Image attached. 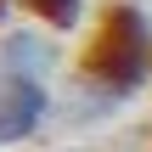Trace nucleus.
I'll list each match as a JSON object with an SVG mask.
<instances>
[{"mask_svg": "<svg viewBox=\"0 0 152 152\" xmlns=\"http://www.w3.org/2000/svg\"><path fill=\"white\" fill-rule=\"evenodd\" d=\"M62 68V34L45 23H11L0 34V79H56Z\"/></svg>", "mask_w": 152, "mask_h": 152, "instance_id": "nucleus-1", "label": "nucleus"}, {"mask_svg": "<svg viewBox=\"0 0 152 152\" xmlns=\"http://www.w3.org/2000/svg\"><path fill=\"white\" fill-rule=\"evenodd\" d=\"M56 113V90L45 79H0V152L34 141Z\"/></svg>", "mask_w": 152, "mask_h": 152, "instance_id": "nucleus-2", "label": "nucleus"}, {"mask_svg": "<svg viewBox=\"0 0 152 152\" xmlns=\"http://www.w3.org/2000/svg\"><path fill=\"white\" fill-rule=\"evenodd\" d=\"M17 11H23L28 23H45V28L68 34V28H79V17H85V0H17Z\"/></svg>", "mask_w": 152, "mask_h": 152, "instance_id": "nucleus-3", "label": "nucleus"}, {"mask_svg": "<svg viewBox=\"0 0 152 152\" xmlns=\"http://www.w3.org/2000/svg\"><path fill=\"white\" fill-rule=\"evenodd\" d=\"M62 152H68V147H62Z\"/></svg>", "mask_w": 152, "mask_h": 152, "instance_id": "nucleus-4", "label": "nucleus"}, {"mask_svg": "<svg viewBox=\"0 0 152 152\" xmlns=\"http://www.w3.org/2000/svg\"><path fill=\"white\" fill-rule=\"evenodd\" d=\"M147 152H152V147H147Z\"/></svg>", "mask_w": 152, "mask_h": 152, "instance_id": "nucleus-5", "label": "nucleus"}]
</instances>
